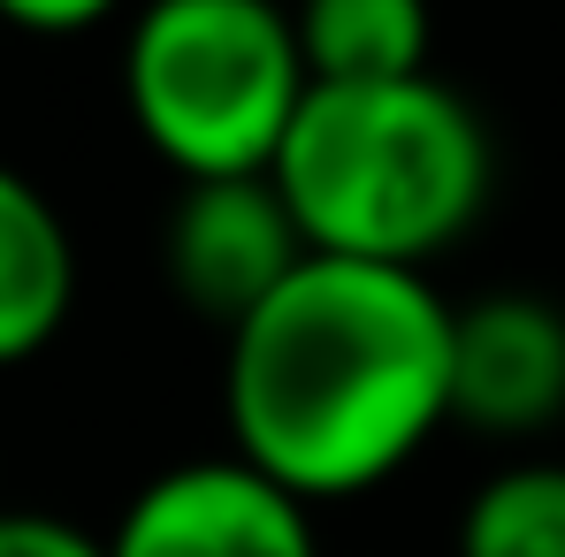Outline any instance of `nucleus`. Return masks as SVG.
I'll list each match as a JSON object with an SVG mask.
<instances>
[{
	"label": "nucleus",
	"mask_w": 565,
	"mask_h": 557,
	"mask_svg": "<svg viewBox=\"0 0 565 557\" xmlns=\"http://www.w3.org/2000/svg\"><path fill=\"white\" fill-rule=\"evenodd\" d=\"M313 93L298 31L276 0H146L122 46L138 138L184 176H268Z\"/></svg>",
	"instance_id": "7ed1b4c3"
},
{
	"label": "nucleus",
	"mask_w": 565,
	"mask_h": 557,
	"mask_svg": "<svg viewBox=\"0 0 565 557\" xmlns=\"http://www.w3.org/2000/svg\"><path fill=\"white\" fill-rule=\"evenodd\" d=\"M222 413L237 459L298 504L367 496L451 420V306L428 276L313 253L230 329Z\"/></svg>",
	"instance_id": "f257e3e1"
},
{
	"label": "nucleus",
	"mask_w": 565,
	"mask_h": 557,
	"mask_svg": "<svg viewBox=\"0 0 565 557\" xmlns=\"http://www.w3.org/2000/svg\"><path fill=\"white\" fill-rule=\"evenodd\" d=\"M451 420L473 436H543L565 420V313L535 290L451 306Z\"/></svg>",
	"instance_id": "423d86ee"
},
{
	"label": "nucleus",
	"mask_w": 565,
	"mask_h": 557,
	"mask_svg": "<svg viewBox=\"0 0 565 557\" xmlns=\"http://www.w3.org/2000/svg\"><path fill=\"white\" fill-rule=\"evenodd\" d=\"M0 557H107V543L54 512H0Z\"/></svg>",
	"instance_id": "9d476101"
},
{
	"label": "nucleus",
	"mask_w": 565,
	"mask_h": 557,
	"mask_svg": "<svg viewBox=\"0 0 565 557\" xmlns=\"http://www.w3.org/2000/svg\"><path fill=\"white\" fill-rule=\"evenodd\" d=\"M77 306V245L54 199L0 161V367L39 360Z\"/></svg>",
	"instance_id": "0eeeda50"
},
{
	"label": "nucleus",
	"mask_w": 565,
	"mask_h": 557,
	"mask_svg": "<svg viewBox=\"0 0 565 557\" xmlns=\"http://www.w3.org/2000/svg\"><path fill=\"white\" fill-rule=\"evenodd\" d=\"M290 31L313 85H405L428 77L436 46L428 0H298Z\"/></svg>",
	"instance_id": "6e6552de"
},
{
	"label": "nucleus",
	"mask_w": 565,
	"mask_h": 557,
	"mask_svg": "<svg viewBox=\"0 0 565 557\" xmlns=\"http://www.w3.org/2000/svg\"><path fill=\"white\" fill-rule=\"evenodd\" d=\"M459 557H565V459L489 473L459 512Z\"/></svg>",
	"instance_id": "1a4fd4ad"
},
{
	"label": "nucleus",
	"mask_w": 565,
	"mask_h": 557,
	"mask_svg": "<svg viewBox=\"0 0 565 557\" xmlns=\"http://www.w3.org/2000/svg\"><path fill=\"white\" fill-rule=\"evenodd\" d=\"M161 260L191 313L245 329L313 260V245H306L290 199L276 191V176H222V184H184Z\"/></svg>",
	"instance_id": "20e7f679"
},
{
	"label": "nucleus",
	"mask_w": 565,
	"mask_h": 557,
	"mask_svg": "<svg viewBox=\"0 0 565 557\" xmlns=\"http://www.w3.org/2000/svg\"><path fill=\"white\" fill-rule=\"evenodd\" d=\"M107 557H321L313 550V504H298L282 481L260 465L230 459H191L153 473L115 535Z\"/></svg>",
	"instance_id": "39448f33"
},
{
	"label": "nucleus",
	"mask_w": 565,
	"mask_h": 557,
	"mask_svg": "<svg viewBox=\"0 0 565 557\" xmlns=\"http://www.w3.org/2000/svg\"><path fill=\"white\" fill-rule=\"evenodd\" d=\"M122 0H0V23L15 31H39V39H70V31H93L107 23Z\"/></svg>",
	"instance_id": "9b49d317"
},
{
	"label": "nucleus",
	"mask_w": 565,
	"mask_h": 557,
	"mask_svg": "<svg viewBox=\"0 0 565 557\" xmlns=\"http://www.w3.org/2000/svg\"><path fill=\"white\" fill-rule=\"evenodd\" d=\"M268 176L313 253L420 276L481 222L497 153L444 77L313 85Z\"/></svg>",
	"instance_id": "f03ea898"
}]
</instances>
